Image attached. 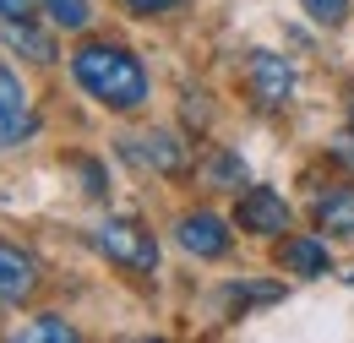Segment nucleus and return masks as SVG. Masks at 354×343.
<instances>
[{"mask_svg": "<svg viewBox=\"0 0 354 343\" xmlns=\"http://www.w3.org/2000/svg\"><path fill=\"white\" fill-rule=\"evenodd\" d=\"M300 6H306L322 28H344V22H349V0H300Z\"/></svg>", "mask_w": 354, "mask_h": 343, "instance_id": "15", "label": "nucleus"}, {"mask_svg": "<svg viewBox=\"0 0 354 343\" xmlns=\"http://www.w3.org/2000/svg\"><path fill=\"white\" fill-rule=\"evenodd\" d=\"M289 202L278 196V191H267V185H257V191H245L240 196V229L245 234H289Z\"/></svg>", "mask_w": 354, "mask_h": 343, "instance_id": "5", "label": "nucleus"}, {"mask_svg": "<svg viewBox=\"0 0 354 343\" xmlns=\"http://www.w3.org/2000/svg\"><path fill=\"white\" fill-rule=\"evenodd\" d=\"M39 6H44V17L55 22V28H71V33L93 22V6H88V0H39Z\"/></svg>", "mask_w": 354, "mask_h": 343, "instance_id": "13", "label": "nucleus"}, {"mask_svg": "<svg viewBox=\"0 0 354 343\" xmlns=\"http://www.w3.org/2000/svg\"><path fill=\"white\" fill-rule=\"evenodd\" d=\"M262 300H278V289H272V284H267V289H229V305H234V310L262 305Z\"/></svg>", "mask_w": 354, "mask_h": 343, "instance_id": "16", "label": "nucleus"}, {"mask_svg": "<svg viewBox=\"0 0 354 343\" xmlns=\"http://www.w3.org/2000/svg\"><path fill=\"white\" fill-rule=\"evenodd\" d=\"M71 77L88 87L98 104H109L120 115H131V109L147 104V71L120 44H77L71 49Z\"/></svg>", "mask_w": 354, "mask_h": 343, "instance_id": "1", "label": "nucleus"}, {"mask_svg": "<svg viewBox=\"0 0 354 343\" xmlns=\"http://www.w3.org/2000/svg\"><path fill=\"white\" fill-rule=\"evenodd\" d=\"M93 245L109 261L131 267V272H153V267H158V240H153L142 223H131V218H109V223L93 234Z\"/></svg>", "mask_w": 354, "mask_h": 343, "instance_id": "2", "label": "nucleus"}, {"mask_svg": "<svg viewBox=\"0 0 354 343\" xmlns=\"http://www.w3.org/2000/svg\"><path fill=\"white\" fill-rule=\"evenodd\" d=\"M310 213H316V223H322L327 234H354V185H344V180L327 185Z\"/></svg>", "mask_w": 354, "mask_h": 343, "instance_id": "10", "label": "nucleus"}, {"mask_svg": "<svg viewBox=\"0 0 354 343\" xmlns=\"http://www.w3.org/2000/svg\"><path fill=\"white\" fill-rule=\"evenodd\" d=\"M0 39H6V49L28 55V60H39V66H49V60H55V39H49V33H39L28 17H0Z\"/></svg>", "mask_w": 354, "mask_h": 343, "instance_id": "9", "label": "nucleus"}, {"mask_svg": "<svg viewBox=\"0 0 354 343\" xmlns=\"http://www.w3.org/2000/svg\"><path fill=\"white\" fill-rule=\"evenodd\" d=\"M33 131H39V120H33V109H28V93H22V82L0 66V147L28 142Z\"/></svg>", "mask_w": 354, "mask_h": 343, "instance_id": "6", "label": "nucleus"}, {"mask_svg": "<svg viewBox=\"0 0 354 343\" xmlns=\"http://www.w3.org/2000/svg\"><path fill=\"white\" fill-rule=\"evenodd\" d=\"M175 234H180V245H185L191 257H202V261L229 257V223H223L218 213H185L175 223Z\"/></svg>", "mask_w": 354, "mask_h": 343, "instance_id": "4", "label": "nucleus"}, {"mask_svg": "<svg viewBox=\"0 0 354 343\" xmlns=\"http://www.w3.org/2000/svg\"><path fill=\"white\" fill-rule=\"evenodd\" d=\"M333 158H338L344 169H354V131H349V136H338V142H333Z\"/></svg>", "mask_w": 354, "mask_h": 343, "instance_id": "18", "label": "nucleus"}, {"mask_svg": "<svg viewBox=\"0 0 354 343\" xmlns=\"http://www.w3.org/2000/svg\"><path fill=\"white\" fill-rule=\"evenodd\" d=\"M22 338H49V343H71V338H77V327H66L60 316H39V322H28V327H22Z\"/></svg>", "mask_w": 354, "mask_h": 343, "instance_id": "14", "label": "nucleus"}, {"mask_svg": "<svg viewBox=\"0 0 354 343\" xmlns=\"http://www.w3.org/2000/svg\"><path fill=\"white\" fill-rule=\"evenodd\" d=\"M278 261H283L295 278H322V272L333 267V251H327V240H316V234H289V240L278 245Z\"/></svg>", "mask_w": 354, "mask_h": 343, "instance_id": "8", "label": "nucleus"}, {"mask_svg": "<svg viewBox=\"0 0 354 343\" xmlns=\"http://www.w3.org/2000/svg\"><path fill=\"white\" fill-rule=\"evenodd\" d=\"M126 147H131L136 158H147V164H153L158 174H180L185 164H191V158H185V147H180L169 131H153V136H142V142H126Z\"/></svg>", "mask_w": 354, "mask_h": 343, "instance_id": "11", "label": "nucleus"}, {"mask_svg": "<svg viewBox=\"0 0 354 343\" xmlns=\"http://www.w3.org/2000/svg\"><path fill=\"white\" fill-rule=\"evenodd\" d=\"M349 126H354V98H349Z\"/></svg>", "mask_w": 354, "mask_h": 343, "instance_id": "20", "label": "nucleus"}, {"mask_svg": "<svg viewBox=\"0 0 354 343\" xmlns=\"http://www.w3.org/2000/svg\"><path fill=\"white\" fill-rule=\"evenodd\" d=\"M0 17H33V0H0Z\"/></svg>", "mask_w": 354, "mask_h": 343, "instance_id": "19", "label": "nucleus"}, {"mask_svg": "<svg viewBox=\"0 0 354 343\" xmlns=\"http://www.w3.org/2000/svg\"><path fill=\"white\" fill-rule=\"evenodd\" d=\"M136 17H158V11H175V6H185V0H126Z\"/></svg>", "mask_w": 354, "mask_h": 343, "instance_id": "17", "label": "nucleus"}, {"mask_svg": "<svg viewBox=\"0 0 354 343\" xmlns=\"http://www.w3.org/2000/svg\"><path fill=\"white\" fill-rule=\"evenodd\" d=\"M39 295V267H33V257H22L17 245H6L0 240V300H33Z\"/></svg>", "mask_w": 354, "mask_h": 343, "instance_id": "7", "label": "nucleus"}, {"mask_svg": "<svg viewBox=\"0 0 354 343\" xmlns=\"http://www.w3.org/2000/svg\"><path fill=\"white\" fill-rule=\"evenodd\" d=\"M207 185H213V191H240V185H245L240 153H213V158H207Z\"/></svg>", "mask_w": 354, "mask_h": 343, "instance_id": "12", "label": "nucleus"}, {"mask_svg": "<svg viewBox=\"0 0 354 343\" xmlns=\"http://www.w3.org/2000/svg\"><path fill=\"white\" fill-rule=\"evenodd\" d=\"M251 93H257L262 109H283L289 93H295V66L283 55H272V49H257L251 55Z\"/></svg>", "mask_w": 354, "mask_h": 343, "instance_id": "3", "label": "nucleus"}]
</instances>
